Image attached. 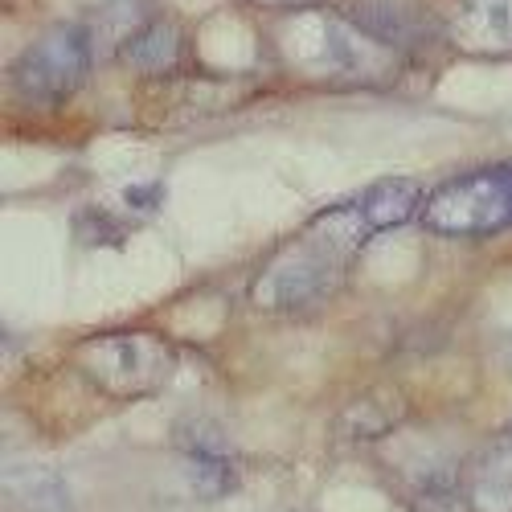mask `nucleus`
Returning <instances> with one entry per match:
<instances>
[{
  "label": "nucleus",
  "mask_w": 512,
  "mask_h": 512,
  "mask_svg": "<svg viewBox=\"0 0 512 512\" xmlns=\"http://www.w3.org/2000/svg\"><path fill=\"white\" fill-rule=\"evenodd\" d=\"M279 50L300 74L340 87H381L398 74L402 58L386 41L365 33L349 13L316 9H295V17L279 25Z\"/></svg>",
  "instance_id": "1"
},
{
  "label": "nucleus",
  "mask_w": 512,
  "mask_h": 512,
  "mask_svg": "<svg viewBox=\"0 0 512 512\" xmlns=\"http://www.w3.org/2000/svg\"><path fill=\"white\" fill-rule=\"evenodd\" d=\"M74 369L107 398H152L177 369V349L160 332H95L74 345Z\"/></svg>",
  "instance_id": "2"
},
{
  "label": "nucleus",
  "mask_w": 512,
  "mask_h": 512,
  "mask_svg": "<svg viewBox=\"0 0 512 512\" xmlns=\"http://www.w3.org/2000/svg\"><path fill=\"white\" fill-rule=\"evenodd\" d=\"M422 226L443 238H488L512 230V160L484 164L426 193Z\"/></svg>",
  "instance_id": "3"
},
{
  "label": "nucleus",
  "mask_w": 512,
  "mask_h": 512,
  "mask_svg": "<svg viewBox=\"0 0 512 512\" xmlns=\"http://www.w3.org/2000/svg\"><path fill=\"white\" fill-rule=\"evenodd\" d=\"M345 259L349 254H340L332 242L308 230L300 242L283 246L259 271V279L250 287V300L259 312H308L332 295Z\"/></svg>",
  "instance_id": "4"
},
{
  "label": "nucleus",
  "mask_w": 512,
  "mask_h": 512,
  "mask_svg": "<svg viewBox=\"0 0 512 512\" xmlns=\"http://www.w3.org/2000/svg\"><path fill=\"white\" fill-rule=\"evenodd\" d=\"M426 205V193L414 181H377L365 193L340 201L332 209H324L320 218L308 226L316 230L324 242H332L340 254H357L365 242H373L377 234L398 230L410 218H418Z\"/></svg>",
  "instance_id": "5"
},
{
  "label": "nucleus",
  "mask_w": 512,
  "mask_h": 512,
  "mask_svg": "<svg viewBox=\"0 0 512 512\" xmlns=\"http://www.w3.org/2000/svg\"><path fill=\"white\" fill-rule=\"evenodd\" d=\"M91 74V29L87 25H54L29 41L13 62V87L33 103H58L74 95Z\"/></svg>",
  "instance_id": "6"
},
{
  "label": "nucleus",
  "mask_w": 512,
  "mask_h": 512,
  "mask_svg": "<svg viewBox=\"0 0 512 512\" xmlns=\"http://www.w3.org/2000/svg\"><path fill=\"white\" fill-rule=\"evenodd\" d=\"M447 33L467 54H512V0H463Z\"/></svg>",
  "instance_id": "7"
},
{
  "label": "nucleus",
  "mask_w": 512,
  "mask_h": 512,
  "mask_svg": "<svg viewBox=\"0 0 512 512\" xmlns=\"http://www.w3.org/2000/svg\"><path fill=\"white\" fill-rule=\"evenodd\" d=\"M5 500L17 512H78L66 476L50 463H13V467H5Z\"/></svg>",
  "instance_id": "8"
},
{
  "label": "nucleus",
  "mask_w": 512,
  "mask_h": 512,
  "mask_svg": "<svg viewBox=\"0 0 512 512\" xmlns=\"http://www.w3.org/2000/svg\"><path fill=\"white\" fill-rule=\"evenodd\" d=\"M463 496L472 512H512V435L476 455Z\"/></svg>",
  "instance_id": "9"
},
{
  "label": "nucleus",
  "mask_w": 512,
  "mask_h": 512,
  "mask_svg": "<svg viewBox=\"0 0 512 512\" xmlns=\"http://www.w3.org/2000/svg\"><path fill=\"white\" fill-rule=\"evenodd\" d=\"M345 13H349L365 33H373L377 41H386L394 54L414 50V46H422V41L431 37L426 21H422L410 5H402V0H361V5H353V9H345Z\"/></svg>",
  "instance_id": "10"
},
{
  "label": "nucleus",
  "mask_w": 512,
  "mask_h": 512,
  "mask_svg": "<svg viewBox=\"0 0 512 512\" xmlns=\"http://www.w3.org/2000/svg\"><path fill=\"white\" fill-rule=\"evenodd\" d=\"M181 29L173 21H148L140 33H132L115 50V58L132 70V74H144V78H156V74H173L177 62H181Z\"/></svg>",
  "instance_id": "11"
},
{
  "label": "nucleus",
  "mask_w": 512,
  "mask_h": 512,
  "mask_svg": "<svg viewBox=\"0 0 512 512\" xmlns=\"http://www.w3.org/2000/svg\"><path fill=\"white\" fill-rule=\"evenodd\" d=\"M398 414H402L398 402H390L386 394H365L361 402H353L345 410V418H361V426H353V431H345V435H353V439H377V435L394 431Z\"/></svg>",
  "instance_id": "12"
},
{
  "label": "nucleus",
  "mask_w": 512,
  "mask_h": 512,
  "mask_svg": "<svg viewBox=\"0 0 512 512\" xmlns=\"http://www.w3.org/2000/svg\"><path fill=\"white\" fill-rule=\"evenodd\" d=\"M144 9H148V0H107V9H103V29L115 33V37H119V46H123L127 37L140 33V29L148 25Z\"/></svg>",
  "instance_id": "13"
},
{
  "label": "nucleus",
  "mask_w": 512,
  "mask_h": 512,
  "mask_svg": "<svg viewBox=\"0 0 512 512\" xmlns=\"http://www.w3.org/2000/svg\"><path fill=\"white\" fill-rule=\"evenodd\" d=\"M410 512H472V504L451 480H443V484H422Z\"/></svg>",
  "instance_id": "14"
},
{
  "label": "nucleus",
  "mask_w": 512,
  "mask_h": 512,
  "mask_svg": "<svg viewBox=\"0 0 512 512\" xmlns=\"http://www.w3.org/2000/svg\"><path fill=\"white\" fill-rule=\"evenodd\" d=\"M250 5H259V9H316L320 0H250Z\"/></svg>",
  "instance_id": "15"
}]
</instances>
